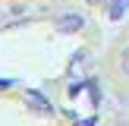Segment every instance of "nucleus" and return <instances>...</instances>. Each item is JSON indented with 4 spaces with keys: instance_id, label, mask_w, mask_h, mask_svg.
Listing matches in <instances>:
<instances>
[{
    "instance_id": "7ed1b4c3",
    "label": "nucleus",
    "mask_w": 129,
    "mask_h": 126,
    "mask_svg": "<svg viewBox=\"0 0 129 126\" xmlns=\"http://www.w3.org/2000/svg\"><path fill=\"white\" fill-rule=\"evenodd\" d=\"M85 28V19H82V13H63L60 19H57V32L60 35H76V32Z\"/></svg>"
},
{
    "instance_id": "f257e3e1",
    "label": "nucleus",
    "mask_w": 129,
    "mask_h": 126,
    "mask_svg": "<svg viewBox=\"0 0 129 126\" xmlns=\"http://www.w3.org/2000/svg\"><path fill=\"white\" fill-rule=\"evenodd\" d=\"M91 66H94L91 50H88V47H79V50H73V57H69L66 76H69V79H88V76H91Z\"/></svg>"
},
{
    "instance_id": "39448f33",
    "label": "nucleus",
    "mask_w": 129,
    "mask_h": 126,
    "mask_svg": "<svg viewBox=\"0 0 129 126\" xmlns=\"http://www.w3.org/2000/svg\"><path fill=\"white\" fill-rule=\"evenodd\" d=\"M120 69H123V76H129V47H123V54H120Z\"/></svg>"
},
{
    "instance_id": "0eeeda50",
    "label": "nucleus",
    "mask_w": 129,
    "mask_h": 126,
    "mask_svg": "<svg viewBox=\"0 0 129 126\" xmlns=\"http://www.w3.org/2000/svg\"><path fill=\"white\" fill-rule=\"evenodd\" d=\"M6 88H16V79H3L0 76V91H6Z\"/></svg>"
},
{
    "instance_id": "423d86ee",
    "label": "nucleus",
    "mask_w": 129,
    "mask_h": 126,
    "mask_svg": "<svg viewBox=\"0 0 129 126\" xmlns=\"http://www.w3.org/2000/svg\"><path fill=\"white\" fill-rule=\"evenodd\" d=\"M94 123H98V117H94V113H91V117H82V120H76V126H94Z\"/></svg>"
},
{
    "instance_id": "20e7f679",
    "label": "nucleus",
    "mask_w": 129,
    "mask_h": 126,
    "mask_svg": "<svg viewBox=\"0 0 129 126\" xmlns=\"http://www.w3.org/2000/svg\"><path fill=\"white\" fill-rule=\"evenodd\" d=\"M129 13V0H107V19L110 22H120Z\"/></svg>"
},
{
    "instance_id": "f03ea898",
    "label": "nucleus",
    "mask_w": 129,
    "mask_h": 126,
    "mask_svg": "<svg viewBox=\"0 0 129 126\" xmlns=\"http://www.w3.org/2000/svg\"><path fill=\"white\" fill-rule=\"evenodd\" d=\"M22 101L28 104V110H35V113H44V117H50V113H54L50 98H47L44 91H38V88H25V91H22Z\"/></svg>"
},
{
    "instance_id": "6e6552de",
    "label": "nucleus",
    "mask_w": 129,
    "mask_h": 126,
    "mask_svg": "<svg viewBox=\"0 0 129 126\" xmlns=\"http://www.w3.org/2000/svg\"><path fill=\"white\" fill-rule=\"evenodd\" d=\"M88 3H91V6H98V3H101V0H88Z\"/></svg>"
}]
</instances>
